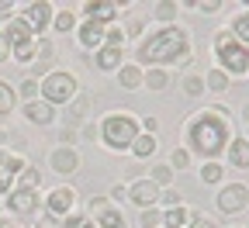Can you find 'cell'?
I'll return each instance as SVG.
<instances>
[{
  "label": "cell",
  "mask_w": 249,
  "mask_h": 228,
  "mask_svg": "<svg viewBox=\"0 0 249 228\" xmlns=\"http://www.w3.org/2000/svg\"><path fill=\"white\" fill-rule=\"evenodd\" d=\"M18 173H21V159L0 149V180H14Z\"/></svg>",
  "instance_id": "20"
},
{
  "label": "cell",
  "mask_w": 249,
  "mask_h": 228,
  "mask_svg": "<svg viewBox=\"0 0 249 228\" xmlns=\"http://www.w3.org/2000/svg\"><path fill=\"white\" fill-rule=\"evenodd\" d=\"M139 121L132 118V114H124V111H114V114H107L104 121H101V139H104V145L107 149H114V152H121V149H132V142L139 139Z\"/></svg>",
  "instance_id": "3"
},
{
  "label": "cell",
  "mask_w": 249,
  "mask_h": 228,
  "mask_svg": "<svg viewBox=\"0 0 249 228\" xmlns=\"http://www.w3.org/2000/svg\"><path fill=\"white\" fill-rule=\"evenodd\" d=\"M93 225H97V228H128V225H124V214L118 208H104L101 214H93Z\"/></svg>",
  "instance_id": "18"
},
{
  "label": "cell",
  "mask_w": 249,
  "mask_h": 228,
  "mask_svg": "<svg viewBox=\"0 0 249 228\" xmlns=\"http://www.w3.org/2000/svg\"><path fill=\"white\" fill-rule=\"evenodd\" d=\"M24 118L35 121V124H52L55 121V107L45 104V101H31V104H24Z\"/></svg>",
  "instance_id": "15"
},
{
  "label": "cell",
  "mask_w": 249,
  "mask_h": 228,
  "mask_svg": "<svg viewBox=\"0 0 249 228\" xmlns=\"http://www.w3.org/2000/svg\"><path fill=\"white\" fill-rule=\"evenodd\" d=\"M83 14H87V21L107 24V21H114L118 4H111V0H90V4H83Z\"/></svg>",
  "instance_id": "13"
},
{
  "label": "cell",
  "mask_w": 249,
  "mask_h": 228,
  "mask_svg": "<svg viewBox=\"0 0 249 228\" xmlns=\"http://www.w3.org/2000/svg\"><path fill=\"white\" fill-rule=\"evenodd\" d=\"M187 221H191L187 208H166V214H163V228H183Z\"/></svg>",
  "instance_id": "22"
},
{
  "label": "cell",
  "mask_w": 249,
  "mask_h": 228,
  "mask_svg": "<svg viewBox=\"0 0 249 228\" xmlns=\"http://www.w3.org/2000/svg\"><path fill=\"white\" fill-rule=\"evenodd\" d=\"M139 62L145 66H166V62H180V66H191L194 55H191V35L187 28L166 24L160 31H152L145 42H139Z\"/></svg>",
  "instance_id": "2"
},
{
  "label": "cell",
  "mask_w": 249,
  "mask_h": 228,
  "mask_svg": "<svg viewBox=\"0 0 249 228\" xmlns=\"http://www.w3.org/2000/svg\"><path fill=\"white\" fill-rule=\"evenodd\" d=\"M73 204H76L73 187H55V190H49V197H45V208H49L52 218H70Z\"/></svg>",
  "instance_id": "9"
},
{
  "label": "cell",
  "mask_w": 249,
  "mask_h": 228,
  "mask_svg": "<svg viewBox=\"0 0 249 228\" xmlns=\"http://www.w3.org/2000/svg\"><path fill=\"white\" fill-rule=\"evenodd\" d=\"M242 118H246V121H249V107H246V111H242Z\"/></svg>",
  "instance_id": "48"
},
{
  "label": "cell",
  "mask_w": 249,
  "mask_h": 228,
  "mask_svg": "<svg viewBox=\"0 0 249 228\" xmlns=\"http://www.w3.org/2000/svg\"><path fill=\"white\" fill-rule=\"evenodd\" d=\"M183 142L191 152L204 156L208 162H214L232 142L229 135V111L225 107H208V111H197L191 121H187V132H183Z\"/></svg>",
  "instance_id": "1"
},
{
  "label": "cell",
  "mask_w": 249,
  "mask_h": 228,
  "mask_svg": "<svg viewBox=\"0 0 249 228\" xmlns=\"http://www.w3.org/2000/svg\"><path fill=\"white\" fill-rule=\"evenodd\" d=\"M87 111H90V97H73L70 101V124H80L83 118H87Z\"/></svg>",
  "instance_id": "25"
},
{
  "label": "cell",
  "mask_w": 249,
  "mask_h": 228,
  "mask_svg": "<svg viewBox=\"0 0 249 228\" xmlns=\"http://www.w3.org/2000/svg\"><path fill=\"white\" fill-rule=\"evenodd\" d=\"M156 18H160V21H173L177 18V4H156Z\"/></svg>",
  "instance_id": "37"
},
{
  "label": "cell",
  "mask_w": 249,
  "mask_h": 228,
  "mask_svg": "<svg viewBox=\"0 0 249 228\" xmlns=\"http://www.w3.org/2000/svg\"><path fill=\"white\" fill-rule=\"evenodd\" d=\"M62 228H97V225L87 214H70V218H62Z\"/></svg>",
  "instance_id": "32"
},
{
  "label": "cell",
  "mask_w": 249,
  "mask_h": 228,
  "mask_svg": "<svg viewBox=\"0 0 249 228\" xmlns=\"http://www.w3.org/2000/svg\"><path fill=\"white\" fill-rule=\"evenodd\" d=\"M38 180H42V173H38L35 166H24V170L18 173V187H14V190H38Z\"/></svg>",
  "instance_id": "24"
},
{
  "label": "cell",
  "mask_w": 249,
  "mask_h": 228,
  "mask_svg": "<svg viewBox=\"0 0 249 228\" xmlns=\"http://www.w3.org/2000/svg\"><path fill=\"white\" fill-rule=\"evenodd\" d=\"M52 4H45V0H35V4H28L24 7V14H21V21L31 28V35H42V31L52 24Z\"/></svg>",
  "instance_id": "8"
},
{
  "label": "cell",
  "mask_w": 249,
  "mask_h": 228,
  "mask_svg": "<svg viewBox=\"0 0 249 228\" xmlns=\"http://www.w3.org/2000/svg\"><path fill=\"white\" fill-rule=\"evenodd\" d=\"M76 142V128H62V145H70Z\"/></svg>",
  "instance_id": "44"
},
{
  "label": "cell",
  "mask_w": 249,
  "mask_h": 228,
  "mask_svg": "<svg viewBox=\"0 0 249 228\" xmlns=\"http://www.w3.org/2000/svg\"><path fill=\"white\" fill-rule=\"evenodd\" d=\"M76 38H80L83 49H101V45H104V24H97V21H83V24L76 28Z\"/></svg>",
  "instance_id": "14"
},
{
  "label": "cell",
  "mask_w": 249,
  "mask_h": 228,
  "mask_svg": "<svg viewBox=\"0 0 249 228\" xmlns=\"http://www.w3.org/2000/svg\"><path fill=\"white\" fill-rule=\"evenodd\" d=\"M214 204H218V211H222V214H239V211H246V208H249V187H246V183H229V187H222Z\"/></svg>",
  "instance_id": "7"
},
{
  "label": "cell",
  "mask_w": 249,
  "mask_h": 228,
  "mask_svg": "<svg viewBox=\"0 0 249 228\" xmlns=\"http://www.w3.org/2000/svg\"><path fill=\"white\" fill-rule=\"evenodd\" d=\"M118 83H121L124 90H135V87L142 83V70H139V66H121V70H118Z\"/></svg>",
  "instance_id": "23"
},
{
  "label": "cell",
  "mask_w": 249,
  "mask_h": 228,
  "mask_svg": "<svg viewBox=\"0 0 249 228\" xmlns=\"http://www.w3.org/2000/svg\"><path fill=\"white\" fill-rule=\"evenodd\" d=\"M142 83L156 93V90H166V87H170V76H166V70H149V73L142 76Z\"/></svg>",
  "instance_id": "26"
},
{
  "label": "cell",
  "mask_w": 249,
  "mask_h": 228,
  "mask_svg": "<svg viewBox=\"0 0 249 228\" xmlns=\"http://www.w3.org/2000/svg\"><path fill=\"white\" fill-rule=\"evenodd\" d=\"M7 211L14 218H31L38 211V190H11L7 193Z\"/></svg>",
  "instance_id": "10"
},
{
  "label": "cell",
  "mask_w": 249,
  "mask_h": 228,
  "mask_svg": "<svg viewBox=\"0 0 249 228\" xmlns=\"http://www.w3.org/2000/svg\"><path fill=\"white\" fill-rule=\"evenodd\" d=\"M160 201L170 204V208H180V193H177V190H163V193H160Z\"/></svg>",
  "instance_id": "42"
},
{
  "label": "cell",
  "mask_w": 249,
  "mask_h": 228,
  "mask_svg": "<svg viewBox=\"0 0 249 228\" xmlns=\"http://www.w3.org/2000/svg\"><path fill=\"white\" fill-rule=\"evenodd\" d=\"M21 97H28V104L35 101V97H38V80H24L21 83Z\"/></svg>",
  "instance_id": "38"
},
{
  "label": "cell",
  "mask_w": 249,
  "mask_h": 228,
  "mask_svg": "<svg viewBox=\"0 0 249 228\" xmlns=\"http://www.w3.org/2000/svg\"><path fill=\"white\" fill-rule=\"evenodd\" d=\"M139 221H142V228H160V221H163V214H160V211H156V208H145Z\"/></svg>",
  "instance_id": "34"
},
{
  "label": "cell",
  "mask_w": 249,
  "mask_h": 228,
  "mask_svg": "<svg viewBox=\"0 0 249 228\" xmlns=\"http://www.w3.org/2000/svg\"><path fill=\"white\" fill-rule=\"evenodd\" d=\"M4 38H7V45H11V52L21 59V62H28V59H35V35H31V28L21 21V18H14L11 24H7V31H4Z\"/></svg>",
  "instance_id": "6"
},
{
  "label": "cell",
  "mask_w": 249,
  "mask_h": 228,
  "mask_svg": "<svg viewBox=\"0 0 249 228\" xmlns=\"http://www.w3.org/2000/svg\"><path fill=\"white\" fill-rule=\"evenodd\" d=\"M124 197H128V187H114L107 201H124Z\"/></svg>",
  "instance_id": "43"
},
{
  "label": "cell",
  "mask_w": 249,
  "mask_h": 228,
  "mask_svg": "<svg viewBox=\"0 0 249 228\" xmlns=\"http://www.w3.org/2000/svg\"><path fill=\"white\" fill-rule=\"evenodd\" d=\"M11 11H14V4H11V0H0V14H4V18H7Z\"/></svg>",
  "instance_id": "46"
},
{
  "label": "cell",
  "mask_w": 249,
  "mask_h": 228,
  "mask_svg": "<svg viewBox=\"0 0 249 228\" xmlns=\"http://www.w3.org/2000/svg\"><path fill=\"white\" fill-rule=\"evenodd\" d=\"M76 93H80L76 76H73V73H62V70L49 73V76L38 83V97H42L45 104H52V107H59V104H70Z\"/></svg>",
  "instance_id": "5"
},
{
  "label": "cell",
  "mask_w": 249,
  "mask_h": 228,
  "mask_svg": "<svg viewBox=\"0 0 249 228\" xmlns=\"http://www.w3.org/2000/svg\"><path fill=\"white\" fill-rule=\"evenodd\" d=\"M218 180H222V166H218V162H204V166H201V183L214 187Z\"/></svg>",
  "instance_id": "30"
},
{
  "label": "cell",
  "mask_w": 249,
  "mask_h": 228,
  "mask_svg": "<svg viewBox=\"0 0 249 228\" xmlns=\"http://www.w3.org/2000/svg\"><path fill=\"white\" fill-rule=\"evenodd\" d=\"M204 87H208V90H214V93H222V90L229 87V76H225L222 70H211V73L204 76Z\"/></svg>",
  "instance_id": "29"
},
{
  "label": "cell",
  "mask_w": 249,
  "mask_h": 228,
  "mask_svg": "<svg viewBox=\"0 0 249 228\" xmlns=\"http://www.w3.org/2000/svg\"><path fill=\"white\" fill-rule=\"evenodd\" d=\"M139 31H142V18H132L128 24H124L121 35H128V38H139Z\"/></svg>",
  "instance_id": "41"
},
{
  "label": "cell",
  "mask_w": 249,
  "mask_h": 228,
  "mask_svg": "<svg viewBox=\"0 0 249 228\" xmlns=\"http://www.w3.org/2000/svg\"><path fill=\"white\" fill-rule=\"evenodd\" d=\"M160 187H156L152 180H135L132 187H128V201L132 204H139V208H152L156 201H160Z\"/></svg>",
  "instance_id": "12"
},
{
  "label": "cell",
  "mask_w": 249,
  "mask_h": 228,
  "mask_svg": "<svg viewBox=\"0 0 249 228\" xmlns=\"http://www.w3.org/2000/svg\"><path fill=\"white\" fill-rule=\"evenodd\" d=\"M4 59H11V45H7L4 35H0V62H4Z\"/></svg>",
  "instance_id": "45"
},
{
  "label": "cell",
  "mask_w": 249,
  "mask_h": 228,
  "mask_svg": "<svg viewBox=\"0 0 249 228\" xmlns=\"http://www.w3.org/2000/svg\"><path fill=\"white\" fill-rule=\"evenodd\" d=\"M180 87H183V93H187V97H201L204 80H201V76H183V83H180Z\"/></svg>",
  "instance_id": "31"
},
{
  "label": "cell",
  "mask_w": 249,
  "mask_h": 228,
  "mask_svg": "<svg viewBox=\"0 0 249 228\" xmlns=\"http://www.w3.org/2000/svg\"><path fill=\"white\" fill-rule=\"evenodd\" d=\"M225 156H229V162L235 170H249V142L246 139H232L229 149H225Z\"/></svg>",
  "instance_id": "16"
},
{
  "label": "cell",
  "mask_w": 249,
  "mask_h": 228,
  "mask_svg": "<svg viewBox=\"0 0 249 228\" xmlns=\"http://www.w3.org/2000/svg\"><path fill=\"white\" fill-rule=\"evenodd\" d=\"M7 228H21V225H7Z\"/></svg>",
  "instance_id": "49"
},
{
  "label": "cell",
  "mask_w": 249,
  "mask_h": 228,
  "mask_svg": "<svg viewBox=\"0 0 249 228\" xmlns=\"http://www.w3.org/2000/svg\"><path fill=\"white\" fill-rule=\"evenodd\" d=\"M229 35H232L239 45H246V49H249V11L232 18V28H229Z\"/></svg>",
  "instance_id": "19"
},
{
  "label": "cell",
  "mask_w": 249,
  "mask_h": 228,
  "mask_svg": "<svg viewBox=\"0 0 249 228\" xmlns=\"http://www.w3.org/2000/svg\"><path fill=\"white\" fill-rule=\"evenodd\" d=\"M152 152H156V135L139 132V139L132 142V156H135V159H149Z\"/></svg>",
  "instance_id": "21"
},
{
  "label": "cell",
  "mask_w": 249,
  "mask_h": 228,
  "mask_svg": "<svg viewBox=\"0 0 249 228\" xmlns=\"http://www.w3.org/2000/svg\"><path fill=\"white\" fill-rule=\"evenodd\" d=\"M191 7H197L201 14H214V11H222V4H218V0H191Z\"/></svg>",
  "instance_id": "36"
},
{
  "label": "cell",
  "mask_w": 249,
  "mask_h": 228,
  "mask_svg": "<svg viewBox=\"0 0 249 228\" xmlns=\"http://www.w3.org/2000/svg\"><path fill=\"white\" fill-rule=\"evenodd\" d=\"M149 180H152V183H156V187H160V190H163V187H166V183H170V180H173V170H170V166H156V170H152V176H149Z\"/></svg>",
  "instance_id": "33"
},
{
  "label": "cell",
  "mask_w": 249,
  "mask_h": 228,
  "mask_svg": "<svg viewBox=\"0 0 249 228\" xmlns=\"http://www.w3.org/2000/svg\"><path fill=\"white\" fill-rule=\"evenodd\" d=\"M187 166H191V152L177 149V152L170 156V170H187Z\"/></svg>",
  "instance_id": "35"
},
{
  "label": "cell",
  "mask_w": 249,
  "mask_h": 228,
  "mask_svg": "<svg viewBox=\"0 0 249 228\" xmlns=\"http://www.w3.org/2000/svg\"><path fill=\"white\" fill-rule=\"evenodd\" d=\"M38 228H45V225H38Z\"/></svg>",
  "instance_id": "50"
},
{
  "label": "cell",
  "mask_w": 249,
  "mask_h": 228,
  "mask_svg": "<svg viewBox=\"0 0 249 228\" xmlns=\"http://www.w3.org/2000/svg\"><path fill=\"white\" fill-rule=\"evenodd\" d=\"M121 49H114V45H101L97 49V70L101 73H107V70H121Z\"/></svg>",
  "instance_id": "17"
},
{
  "label": "cell",
  "mask_w": 249,
  "mask_h": 228,
  "mask_svg": "<svg viewBox=\"0 0 249 228\" xmlns=\"http://www.w3.org/2000/svg\"><path fill=\"white\" fill-rule=\"evenodd\" d=\"M7 225H11V221H4V218H0V228H7Z\"/></svg>",
  "instance_id": "47"
},
{
  "label": "cell",
  "mask_w": 249,
  "mask_h": 228,
  "mask_svg": "<svg viewBox=\"0 0 249 228\" xmlns=\"http://www.w3.org/2000/svg\"><path fill=\"white\" fill-rule=\"evenodd\" d=\"M235 228H239V225H235Z\"/></svg>",
  "instance_id": "51"
},
{
  "label": "cell",
  "mask_w": 249,
  "mask_h": 228,
  "mask_svg": "<svg viewBox=\"0 0 249 228\" xmlns=\"http://www.w3.org/2000/svg\"><path fill=\"white\" fill-rule=\"evenodd\" d=\"M49 166H52L55 173H62V176H70V173L80 170V152H76L73 145H59V149L49 156Z\"/></svg>",
  "instance_id": "11"
},
{
  "label": "cell",
  "mask_w": 249,
  "mask_h": 228,
  "mask_svg": "<svg viewBox=\"0 0 249 228\" xmlns=\"http://www.w3.org/2000/svg\"><path fill=\"white\" fill-rule=\"evenodd\" d=\"M187 228H218L211 218H204V214H194L191 221H187Z\"/></svg>",
  "instance_id": "40"
},
{
  "label": "cell",
  "mask_w": 249,
  "mask_h": 228,
  "mask_svg": "<svg viewBox=\"0 0 249 228\" xmlns=\"http://www.w3.org/2000/svg\"><path fill=\"white\" fill-rule=\"evenodd\" d=\"M87 208H90V214H87V218H93V214H101L104 208H111V201H107V197H90V204H87Z\"/></svg>",
  "instance_id": "39"
},
{
  "label": "cell",
  "mask_w": 249,
  "mask_h": 228,
  "mask_svg": "<svg viewBox=\"0 0 249 228\" xmlns=\"http://www.w3.org/2000/svg\"><path fill=\"white\" fill-rule=\"evenodd\" d=\"M52 28H55V31H62V35H66V31H73V28H76L73 11H59V14L52 18Z\"/></svg>",
  "instance_id": "28"
},
{
  "label": "cell",
  "mask_w": 249,
  "mask_h": 228,
  "mask_svg": "<svg viewBox=\"0 0 249 228\" xmlns=\"http://www.w3.org/2000/svg\"><path fill=\"white\" fill-rule=\"evenodd\" d=\"M14 104H18V97H14V87L0 80V114H11V111H14Z\"/></svg>",
  "instance_id": "27"
},
{
  "label": "cell",
  "mask_w": 249,
  "mask_h": 228,
  "mask_svg": "<svg viewBox=\"0 0 249 228\" xmlns=\"http://www.w3.org/2000/svg\"><path fill=\"white\" fill-rule=\"evenodd\" d=\"M214 55L222 62V73H232V76H246L249 73V49L239 45L229 31H218L214 35Z\"/></svg>",
  "instance_id": "4"
},
{
  "label": "cell",
  "mask_w": 249,
  "mask_h": 228,
  "mask_svg": "<svg viewBox=\"0 0 249 228\" xmlns=\"http://www.w3.org/2000/svg\"><path fill=\"white\" fill-rule=\"evenodd\" d=\"M246 142H249V139H246Z\"/></svg>",
  "instance_id": "52"
}]
</instances>
